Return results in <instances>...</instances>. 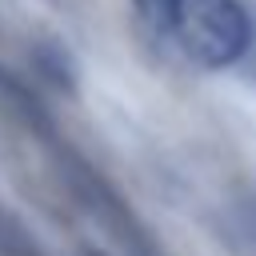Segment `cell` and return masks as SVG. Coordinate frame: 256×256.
<instances>
[{"instance_id": "7a4b0ae2", "label": "cell", "mask_w": 256, "mask_h": 256, "mask_svg": "<svg viewBox=\"0 0 256 256\" xmlns=\"http://www.w3.org/2000/svg\"><path fill=\"white\" fill-rule=\"evenodd\" d=\"M92 256H100V252H92Z\"/></svg>"}, {"instance_id": "6da1fadb", "label": "cell", "mask_w": 256, "mask_h": 256, "mask_svg": "<svg viewBox=\"0 0 256 256\" xmlns=\"http://www.w3.org/2000/svg\"><path fill=\"white\" fill-rule=\"evenodd\" d=\"M136 12L208 72L240 64L252 48V20L240 0H136Z\"/></svg>"}]
</instances>
